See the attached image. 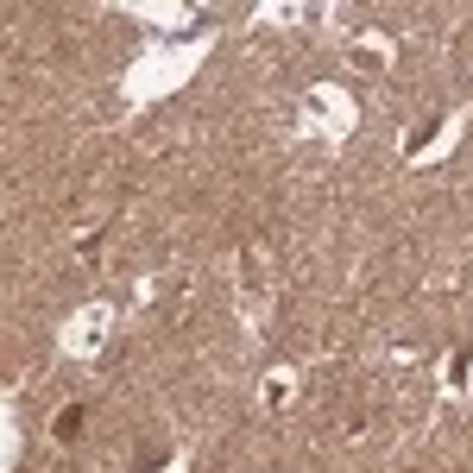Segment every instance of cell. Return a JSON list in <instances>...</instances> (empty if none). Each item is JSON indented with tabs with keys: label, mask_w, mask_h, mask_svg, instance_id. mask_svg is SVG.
Here are the masks:
<instances>
[{
	"label": "cell",
	"mask_w": 473,
	"mask_h": 473,
	"mask_svg": "<svg viewBox=\"0 0 473 473\" xmlns=\"http://www.w3.org/2000/svg\"><path fill=\"white\" fill-rule=\"evenodd\" d=\"M76 429H83V410H76V404H70V410H63V417H57V435H63V442H70V435H76Z\"/></svg>",
	"instance_id": "obj_1"
}]
</instances>
